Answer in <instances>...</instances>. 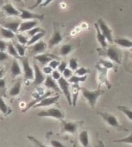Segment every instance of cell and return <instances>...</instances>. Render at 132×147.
I'll use <instances>...</instances> for the list:
<instances>
[{"mask_svg": "<svg viewBox=\"0 0 132 147\" xmlns=\"http://www.w3.org/2000/svg\"><path fill=\"white\" fill-rule=\"evenodd\" d=\"M98 25L99 27V29L101 31V33L104 34V36L106 38V40L109 41L111 44L113 42V39H112V29L108 27V25L105 22V21L103 19H99L98 20Z\"/></svg>", "mask_w": 132, "mask_h": 147, "instance_id": "obj_8", "label": "cell"}, {"mask_svg": "<svg viewBox=\"0 0 132 147\" xmlns=\"http://www.w3.org/2000/svg\"><path fill=\"white\" fill-rule=\"evenodd\" d=\"M15 47H16V50L18 55L20 57H23L25 55V47L23 45L18 43V44H16L15 45Z\"/></svg>", "mask_w": 132, "mask_h": 147, "instance_id": "obj_36", "label": "cell"}, {"mask_svg": "<svg viewBox=\"0 0 132 147\" xmlns=\"http://www.w3.org/2000/svg\"><path fill=\"white\" fill-rule=\"evenodd\" d=\"M1 15H2V12H0V16H1Z\"/></svg>", "mask_w": 132, "mask_h": 147, "instance_id": "obj_55", "label": "cell"}, {"mask_svg": "<svg viewBox=\"0 0 132 147\" xmlns=\"http://www.w3.org/2000/svg\"><path fill=\"white\" fill-rule=\"evenodd\" d=\"M52 71H53V69H52L49 65L44 66V67H43V69H42V72H43L44 74H47V75L51 74V73H52Z\"/></svg>", "mask_w": 132, "mask_h": 147, "instance_id": "obj_48", "label": "cell"}, {"mask_svg": "<svg viewBox=\"0 0 132 147\" xmlns=\"http://www.w3.org/2000/svg\"><path fill=\"white\" fill-rule=\"evenodd\" d=\"M73 50V46L71 44H65L60 49V55L61 56H67Z\"/></svg>", "mask_w": 132, "mask_h": 147, "instance_id": "obj_29", "label": "cell"}, {"mask_svg": "<svg viewBox=\"0 0 132 147\" xmlns=\"http://www.w3.org/2000/svg\"><path fill=\"white\" fill-rule=\"evenodd\" d=\"M20 22H7V23H3V27L7 28V29H10V31L16 33L18 31V28H19V26H20Z\"/></svg>", "mask_w": 132, "mask_h": 147, "instance_id": "obj_25", "label": "cell"}, {"mask_svg": "<svg viewBox=\"0 0 132 147\" xmlns=\"http://www.w3.org/2000/svg\"><path fill=\"white\" fill-rule=\"evenodd\" d=\"M38 24L36 20H31V21H27V22H23L20 23L18 31L20 32H28L29 30H30L31 28L36 27Z\"/></svg>", "mask_w": 132, "mask_h": 147, "instance_id": "obj_15", "label": "cell"}, {"mask_svg": "<svg viewBox=\"0 0 132 147\" xmlns=\"http://www.w3.org/2000/svg\"><path fill=\"white\" fill-rule=\"evenodd\" d=\"M50 144H51V146L53 147H67L66 146H64L62 143L58 141V140H51Z\"/></svg>", "mask_w": 132, "mask_h": 147, "instance_id": "obj_46", "label": "cell"}, {"mask_svg": "<svg viewBox=\"0 0 132 147\" xmlns=\"http://www.w3.org/2000/svg\"><path fill=\"white\" fill-rule=\"evenodd\" d=\"M37 115L39 117H52V118L60 119V120H63V118H64L63 112L56 108H52L48 110L41 111L37 114Z\"/></svg>", "mask_w": 132, "mask_h": 147, "instance_id": "obj_5", "label": "cell"}, {"mask_svg": "<svg viewBox=\"0 0 132 147\" xmlns=\"http://www.w3.org/2000/svg\"><path fill=\"white\" fill-rule=\"evenodd\" d=\"M95 26V28H96V32H97V40L99 41V43L101 45V47L104 48V49H106L107 47V42H106V38L104 36V34L101 33L100 29H99V27L98 25V23H95L94 24Z\"/></svg>", "mask_w": 132, "mask_h": 147, "instance_id": "obj_19", "label": "cell"}, {"mask_svg": "<svg viewBox=\"0 0 132 147\" xmlns=\"http://www.w3.org/2000/svg\"><path fill=\"white\" fill-rule=\"evenodd\" d=\"M16 38H17V40H18V41H19L20 44H22V45H23V46H24V45H27L29 40H28V38H27L26 36H24L23 34H16Z\"/></svg>", "mask_w": 132, "mask_h": 147, "instance_id": "obj_39", "label": "cell"}, {"mask_svg": "<svg viewBox=\"0 0 132 147\" xmlns=\"http://www.w3.org/2000/svg\"><path fill=\"white\" fill-rule=\"evenodd\" d=\"M97 51L99 52V53L100 55L105 56L108 59H110L111 61L115 62L117 64H120L121 63V60H122V53L115 46H111V47H109L105 51H102L100 49H97Z\"/></svg>", "mask_w": 132, "mask_h": 147, "instance_id": "obj_1", "label": "cell"}, {"mask_svg": "<svg viewBox=\"0 0 132 147\" xmlns=\"http://www.w3.org/2000/svg\"><path fill=\"white\" fill-rule=\"evenodd\" d=\"M44 85L48 88V89H51V90H54L56 93H61V89L60 87L58 86V84L56 83V81L51 77V76H48L46 78H45V81H44Z\"/></svg>", "mask_w": 132, "mask_h": 147, "instance_id": "obj_14", "label": "cell"}, {"mask_svg": "<svg viewBox=\"0 0 132 147\" xmlns=\"http://www.w3.org/2000/svg\"><path fill=\"white\" fill-rule=\"evenodd\" d=\"M55 81L57 80H59L61 78V72L59 71H56V70H54V71H52V76H51Z\"/></svg>", "mask_w": 132, "mask_h": 147, "instance_id": "obj_45", "label": "cell"}, {"mask_svg": "<svg viewBox=\"0 0 132 147\" xmlns=\"http://www.w3.org/2000/svg\"><path fill=\"white\" fill-rule=\"evenodd\" d=\"M114 42L122 47L132 48V40L127 38H118L114 40Z\"/></svg>", "mask_w": 132, "mask_h": 147, "instance_id": "obj_23", "label": "cell"}, {"mask_svg": "<svg viewBox=\"0 0 132 147\" xmlns=\"http://www.w3.org/2000/svg\"><path fill=\"white\" fill-rule=\"evenodd\" d=\"M131 59H132V55H131Z\"/></svg>", "mask_w": 132, "mask_h": 147, "instance_id": "obj_56", "label": "cell"}, {"mask_svg": "<svg viewBox=\"0 0 132 147\" xmlns=\"http://www.w3.org/2000/svg\"><path fill=\"white\" fill-rule=\"evenodd\" d=\"M3 9L5 12L6 15L10 16H19L20 11L14 8V6L11 3H6L3 6Z\"/></svg>", "mask_w": 132, "mask_h": 147, "instance_id": "obj_18", "label": "cell"}, {"mask_svg": "<svg viewBox=\"0 0 132 147\" xmlns=\"http://www.w3.org/2000/svg\"><path fill=\"white\" fill-rule=\"evenodd\" d=\"M90 72H91V71L89 69H87V68H85V67H80V68H79V69H77L75 71V74L77 76H80V77L81 76H86V74H88Z\"/></svg>", "mask_w": 132, "mask_h": 147, "instance_id": "obj_37", "label": "cell"}, {"mask_svg": "<svg viewBox=\"0 0 132 147\" xmlns=\"http://www.w3.org/2000/svg\"><path fill=\"white\" fill-rule=\"evenodd\" d=\"M6 49H7V44H6V42L0 39V51L4 52Z\"/></svg>", "mask_w": 132, "mask_h": 147, "instance_id": "obj_49", "label": "cell"}, {"mask_svg": "<svg viewBox=\"0 0 132 147\" xmlns=\"http://www.w3.org/2000/svg\"><path fill=\"white\" fill-rule=\"evenodd\" d=\"M68 66H69V69H71L72 71H76L78 69V66H79L78 59H75V58L70 59L69 63H68Z\"/></svg>", "mask_w": 132, "mask_h": 147, "instance_id": "obj_34", "label": "cell"}, {"mask_svg": "<svg viewBox=\"0 0 132 147\" xmlns=\"http://www.w3.org/2000/svg\"><path fill=\"white\" fill-rule=\"evenodd\" d=\"M60 98V94L54 96H48L45 97L44 99H42V101H40L38 103H36L34 108H39V107H47V106H50L52 104H54L58 102Z\"/></svg>", "mask_w": 132, "mask_h": 147, "instance_id": "obj_13", "label": "cell"}, {"mask_svg": "<svg viewBox=\"0 0 132 147\" xmlns=\"http://www.w3.org/2000/svg\"><path fill=\"white\" fill-rule=\"evenodd\" d=\"M99 115H100L102 117V119L105 121V122H106L110 127H116L118 129H120V130H127L126 128H124L118 122L117 117L114 115H112L110 113H107V112H100L99 113Z\"/></svg>", "mask_w": 132, "mask_h": 147, "instance_id": "obj_3", "label": "cell"}, {"mask_svg": "<svg viewBox=\"0 0 132 147\" xmlns=\"http://www.w3.org/2000/svg\"><path fill=\"white\" fill-rule=\"evenodd\" d=\"M8 59H9V54L7 53H5V52L0 51V62L4 61V60H6Z\"/></svg>", "mask_w": 132, "mask_h": 147, "instance_id": "obj_47", "label": "cell"}, {"mask_svg": "<svg viewBox=\"0 0 132 147\" xmlns=\"http://www.w3.org/2000/svg\"><path fill=\"white\" fill-rule=\"evenodd\" d=\"M20 18L22 20H43L44 19V16L43 15H40V14H35L33 12H30L29 10H26V9H20Z\"/></svg>", "mask_w": 132, "mask_h": 147, "instance_id": "obj_10", "label": "cell"}, {"mask_svg": "<svg viewBox=\"0 0 132 147\" xmlns=\"http://www.w3.org/2000/svg\"><path fill=\"white\" fill-rule=\"evenodd\" d=\"M22 68H23L25 79H28V80L34 79V69L30 66L29 59L27 58L23 59L22 60Z\"/></svg>", "mask_w": 132, "mask_h": 147, "instance_id": "obj_12", "label": "cell"}, {"mask_svg": "<svg viewBox=\"0 0 132 147\" xmlns=\"http://www.w3.org/2000/svg\"><path fill=\"white\" fill-rule=\"evenodd\" d=\"M62 73H63V78L66 79H69L73 76V71L69 68H66Z\"/></svg>", "mask_w": 132, "mask_h": 147, "instance_id": "obj_42", "label": "cell"}, {"mask_svg": "<svg viewBox=\"0 0 132 147\" xmlns=\"http://www.w3.org/2000/svg\"><path fill=\"white\" fill-rule=\"evenodd\" d=\"M45 34H46V31H42V32H40V33H38V34H35V35H33L29 40V41H28V43H27V45L28 46H31V45H33V44H35V42H37V41H39L44 35H45Z\"/></svg>", "mask_w": 132, "mask_h": 147, "instance_id": "obj_27", "label": "cell"}, {"mask_svg": "<svg viewBox=\"0 0 132 147\" xmlns=\"http://www.w3.org/2000/svg\"><path fill=\"white\" fill-rule=\"evenodd\" d=\"M96 68L98 70V72H99V86L104 84H105L108 89H111L112 85L108 80V78H107V74H108V69H106L105 67L102 66L101 65L98 64L96 65Z\"/></svg>", "mask_w": 132, "mask_h": 147, "instance_id": "obj_6", "label": "cell"}, {"mask_svg": "<svg viewBox=\"0 0 132 147\" xmlns=\"http://www.w3.org/2000/svg\"><path fill=\"white\" fill-rule=\"evenodd\" d=\"M63 40V37L61 35V30L59 28V27H57L56 23H54V33H53V35L52 37L49 39L48 40V47L49 48H52L54 47V46L58 45L59 43H61Z\"/></svg>", "mask_w": 132, "mask_h": 147, "instance_id": "obj_9", "label": "cell"}, {"mask_svg": "<svg viewBox=\"0 0 132 147\" xmlns=\"http://www.w3.org/2000/svg\"><path fill=\"white\" fill-rule=\"evenodd\" d=\"M53 1H54V0H44V1L40 4V6H41V7H46V6H48L49 3H51Z\"/></svg>", "mask_w": 132, "mask_h": 147, "instance_id": "obj_50", "label": "cell"}, {"mask_svg": "<svg viewBox=\"0 0 132 147\" xmlns=\"http://www.w3.org/2000/svg\"><path fill=\"white\" fill-rule=\"evenodd\" d=\"M82 123V121H66L64 120H61V128L62 133H68V134H75L77 132L78 127H80V124Z\"/></svg>", "mask_w": 132, "mask_h": 147, "instance_id": "obj_7", "label": "cell"}, {"mask_svg": "<svg viewBox=\"0 0 132 147\" xmlns=\"http://www.w3.org/2000/svg\"><path fill=\"white\" fill-rule=\"evenodd\" d=\"M58 85L61 89V91L65 95L68 104L72 105V96H71V91H70V84L69 82L64 78L63 77H61L59 80H58Z\"/></svg>", "mask_w": 132, "mask_h": 147, "instance_id": "obj_4", "label": "cell"}, {"mask_svg": "<svg viewBox=\"0 0 132 147\" xmlns=\"http://www.w3.org/2000/svg\"><path fill=\"white\" fill-rule=\"evenodd\" d=\"M0 111L3 114H5V115H7L10 111L9 107L6 105V103L4 102V101H3V99L2 97H0Z\"/></svg>", "mask_w": 132, "mask_h": 147, "instance_id": "obj_35", "label": "cell"}, {"mask_svg": "<svg viewBox=\"0 0 132 147\" xmlns=\"http://www.w3.org/2000/svg\"><path fill=\"white\" fill-rule=\"evenodd\" d=\"M34 84L38 86L42 84L45 81V76L44 73L41 71L40 67L37 65L36 63H34Z\"/></svg>", "mask_w": 132, "mask_h": 147, "instance_id": "obj_11", "label": "cell"}, {"mask_svg": "<svg viewBox=\"0 0 132 147\" xmlns=\"http://www.w3.org/2000/svg\"><path fill=\"white\" fill-rule=\"evenodd\" d=\"M48 45L44 42V41H38L35 42V44L30 46V50L33 53H42L43 52H45V50L47 49Z\"/></svg>", "mask_w": 132, "mask_h": 147, "instance_id": "obj_16", "label": "cell"}, {"mask_svg": "<svg viewBox=\"0 0 132 147\" xmlns=\"http://www.w3.org/2000/svg\"><path fill=\"white\" fill-rule=\"evenodd\" d=\"M10 72H11V75L13 78H16V76H19L22 74V69L19 65V63L16 59H14L12 61L11 67H10Z\"/></svg>", "mask_w": 132, "mask_h": 147, "instance_id": "obj_21", "label": "cell"}, {"mask_svg": "<svg viewBox=\"0 0 132 147\" xmlns=\"http://www.w3.org/2000/svg\"><path fill=\"white\" fill-rule=\"evenodd\" d=\"M79 140L83 147H87L89 145V135L86 130L82 131L79 135Z\"/></svg>", "mask_w": 132, "mask_h": 147, "instance_id": "obj_24", "label": "cell"}, {"mask_svg": "<svg viewBox=\"0 0 132 147\" xmlns=\"http://www.w3.org/2000/svg\"><path fill=\"white\" fill-rule=\"evenodd\" d=\"M5 87V80L3 78H0V89H4Z\"/></svg>", "mask_w": 132, "mask_h": 147, "instance_id": "obj_52", "label": "cell"}, {"mask_svg": "<svg viewBox=\"0 0 132 147\" xmlns=\"http://www.w3.org/2000/svg\"><path fill=\"white\" fill-rule=\"evenodd\" d=\"M42 31H43V29H42L41 28H39V27H35V28H31L30 30H29L28 31V34L29 35V36H33V35H35V34H38V33H40V32H42Z\"/></svg>", "mask_w": 132, "mask_h": 147, "instance_id": "obj_40", "label": "cell"}, {"mask_svg": "<svg viewBox=\"0 0 132 147\" xmlns=\"http://www.w3.org/2000/svg\"><path fill=\"white\" fill-rule=\"evenodd\" d=\"M21 85H22L21 81H17L12 86V88L10 89V96H18L20 94V91H21Z\"/></svg>", "mask_w": 132, "mask_h": 147, "instance_id": "obj_28", "label": "cell"}, {"mask_svg": "<svg viewBox=\"0 0 132 147\" xmlns=\"http://www.w3.org/2000/svg\"><path fill=\"white\" fill-rule=\"evenodd\" d=\"M28 139H29L30 141H32V142L35 145V146L36 147H48L47 146L43 145L42 143H41V142H40L38 140H36L35 138L32 137V136H28Z\"/></svg>", "mask_w": 132, "mask_h": 147, "instance_id": "obj_41", "label": "cell"}, {"mask_svg": "<svg viewBox=\"0 0 132 147\" xmlns=\"http://www.w3.org/2000/svg\"><path fill=\"white\" fill-rule=\"evenodd\" d=\"M118 109L120 110L123 114H125L126 115V117L132 121V110L131 109H129L128 107L126 106H122V105H119L118 106Z\"/></svg>", "mask_w": 132, "mask_h": 147, "instance_id": "obj_32", "label": "cell"}, {"mask_svg": "<svg viewBox=\"0 0 132 147\" xmlns=\"http://www.w3.org/2000/svg\"><path fill=\"white\" fill-rule=\"evenodd\" d=\"M114 143H126V144H131L132 145V133L126 138L121 139V140H114Z\"/></svg>", "mask_w": 132, "mask_h": 147, "instance_id": "obj_38", "label": "cell"}, {"mask_svg": "<svg viewBox=\"0 0 132 147\" xmlns=\"http://www.w3.org/2000/svg\"><path fill=\"white\" fill-rule=\"evenodd\" d=\"M52 93L53 92H50V91H48V92H46V93H44L43 95H42V96H38V97H36L33 102H31L28 106H27V108L25 109H23L22 110V112H26L28 109H29L30 108H32V107H34L36 103H38L40 101H42V99H44L45 97H48V96H50L51 95H52Z\"/></svg>", "mask_w": 132, "mask_h": 147, "instance_id": "obj_22", "label": "cell"}, {"mask_svg": "<svg viewBox=\"0 0 132 147\" xmlns=\"http://www.w3.org/2000/svg\"><path fill=\"white\" fill-rule=\"evenodd\" d=\"M57 68H58V71L61 73V72L64 71V70L66 68H67V63L65 62V61H61V62H60V64H59Z\"/></svg>", "mask_w": 132, "mask_h": 147, "instance_id": "obj_43", "label": "cell"}, {"mask_svg": "<svg viewBox=\"0 0 132 147\" xmlns=\"http://www.w3.org/2000/svg\"><path fill=\"white\" fill-rule=\"evenodd\" d=\"M80 90V87L79 84H73L71 96H72V105L73 107L76 106L77 100H78V96H79V91Z\"/></svg>", "mask_w": 132, "mask_h": 147, "instance_id": "obj_20", "label": "cell"}, {"mask_svg": "<svg viewBox=\"0 0 132 147\" xmlns=\"http://www.w3.org/2000/svg\"><path fill=\"white\" fill-rule=\"evenodd\" d=\"M59 64H60V62L54 59H52V60L48 63V65H49L53 70H54V69H56V68L58 67Z\"/></svg>", "mask_w": 132, "mask_h": 147, "instance_id": "obj_44", "label": "cell"}, {"mask_svg": "<svg viewBox=\"0 0 132 147\" xmlns=\"http://www.w3.org/2000/svg\"><path fill=\"white\" fill-rule=\"evenodd\" d=\"M16 1H17V2H21L22 0H16Z\"/></svg>", "mask_w": 132, "mask_h": 147, "instance_id": "obj_54", "label": "cell"}, {"mask_svg": "<svg viewBox=\"0 0 132 147\" xmlns=\"http://www.w3.org/2000/svg\"><path fill=\"white\" fill-rule=\"evenodd\" d=\"M0 69H1V67H0Z\"/></svg>", "mask_w": 132, "mask_h": 147, "instance_id": "obj_57", "label": "cell"}, {"mask_svg": "<svg viewBox=\"0 0 132 147\" xmlns=\"http://www.w3.org/2000/svg\"><path fill=\"white\" fill-rule=\"evenodd\" d=\"M80 90L82 92L83 96L87 100V102H88V103H89V105H90L91 108H94L95 107L98 98L101 95H103L104 92H105L104 90H102L100 89H99L97 90L91 91V90H87V89H86L84 87L80 88Z\"/></svg>", "mask_w": 132, "mask_h": 147, "instance_id": "obj_2", "label": "cell"}, {"mask_svg": "<svg viewBox=\"0 0 132 147\" xmlns=\"http://www.w3.org/2000/svg\"><path fill=\"white\" fill-rule=\"evenodd\" d=\"M0 36H2L3 38H5V39H13L16 34L14 32L10 31V29H7L3 27L0 28Z\"/></svg>", "mask_w": 132, "mask_h": 147, "instance_id": "obj_26", "label": "cell"}, {"mask_svg": "<svg viewBox=\"0 0 132 147\" xmlns=\"http://www.w3.org/2000/svg\"><path fill=\"white\" fill-rule=\"evenodd\" d=\"M35 59L42 65L49 63L52 59H57L56 56L53 55V54H40V55H37L35 57Z\"/></svg>", "mask_w": 132, "mask_h": 147, "instance_id": "obj_17", "label": "cell"}, {"mask_svg": "<svg viewBox=\"0 0 132 147\" xmlns=\"http://www.w3.org/2000/svg\"><path fill=\"white\" fill-rule=\"evenodd\" d=\"M86 78H87V77H86V76H77V75H75V76H72L69 79H68V82L69 83H71V84H79V83H83V82H85L86 80Z\"/></svg>", "mask_w": 132, "mask_h": 147, "instance_id": "obj_31", "label": "cell"}, {"mask_svg": "<svg viewBox=\"0 0 132 147\" xmlns=\"http://www.w3.org/2000/svg\"><path fill=\"white\" fill-rule=\"evenodd\" d=\"M99 65H101L102 66H104V67H105L106 69H114L115 71H117V66H115V65L113 64V62L112 61H111V60H106V59H99Z\"/></svg>", "mask_w": 132, "mask_h": 147, "instance_id": "obj_30", "label": "cell"}, {"mask_svg": "<svg viewBox=\"0 0 132 147\" xmlns=\"http://www.w3.org/2000/svg\"><path fill=\"white\" fill-rule=\"evenodd\" d=\"M7 51H8V54H9V55H11V56L14 57L15 59H19V58H21V57L18 55V53H17L15 46H13L12 44L7 45Z\"/></svg>", "mask_w": 132, "mask_h": 147, "instance_id": "obj_33", "label": "cell"}, {"mask_svg": "<svg viewBox=\"0 0 132 147\" xmlns=\"http://www.w3.org/2000/svg\"><path fill=\"white\" fill-rule=\"evenodd\" d=\"M44 0H35V4L31 7V9H35V7H37V6H40V4L43 2Z\"/></svg>", "mask_w": 132, "mask_h": 147, "instance_id": "obj_51", "label": "cell"}, {"mask_svg": "<svg viewBox=\"0 0 132 147\" xmlns=\"http://www.w3.org/2000/svg\"><path fill=\"white\" fill-rule=\"evenodd\" d=\"M3 73H4V71H3L2 69H0V78H3Z\"/></svg>", "mask_w": 132, "mask_h": 147, "instance_id": "obj_53", "label": "cell"}]
</instances>
